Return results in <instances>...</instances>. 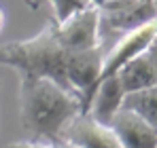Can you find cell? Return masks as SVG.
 Here are the masks:
<instances>
[{
    "instance_id": "6",
    "label": "cell",
    "mask_w": 157,
    "mask_h": 148,
    "mask_svg": "<svg viewBox=\"0 0 157 148\" xmlns=\"http://www.w3.org/2000/svg\"><path fill=\"white\" fill-rule=\"evenodd\" d=\"M108 127L121 148H157V127L132 110L121 108L110 119Z\"/></svg>"
},
{
    "instance_id": "12",
    "label": "cell",
    "mask_w": 157,
    "mask_h": 148,
    "mask_svg": "<svg viewBox=\"0 0 157 148\" xmlns=\"http://www.w3.org/2000/svg\"><path fill=\"white\" fill-rule=\"evenodd\" d=\"M6 148H57V142H45V140H24V142H13Z\"/></svg>"
},
{
    "instance_id": "9",
    "label": "cell",
    "mask_w": 157,
    "mask_h": 148,
    "mask_svg": "<svg viewBox=\"0 0 157 148\" xmlns=\"http://www.w3.org/2000/svg\"><path fill=\"white\" fill-rule=\"evenodd\" d=\"M123 98H125V89L119 80V76H108L102 83H98V87L94 89L91 98H89V106H87V114L94 117L98 123L108 125L110 119L121 110L123 106Z\"/></svg>"
},
{
    "instance_id": "13",
    "label": "cell",
    "mask_w": 157,
    "mask_h": 148,
    "mask_svg": "<svg viewBox=\"0 0 157 148\" xmlns=\"http://www.w3.org/2000/svg\"><path fill=\"white\" fill-rule=\"evenodd\" d=\"M0 64L6 66V45H0Z\"/></svg>"
},
{
    "instance_id": "11",
    "label": "cell",
    "mask_w": 157,
    "mask_h": 148,
    "mask_svg": "<svg viewBox=\"0 0 157 148\" xmlns=\"http://www.w3.org/2000/svg\"><path fill=\"white\" fill-rule=\"evenodd\" d=\"M40 2L43 0H26V4L32 9V11H36L38 6H40ZM49 4H51L53 9V21H64V19H68L70 15H75L77 11L81 9H85V6H89V4H96V0H47Z\"/></svg>"
},
{
    "instance_id": "16",
    "label": "cell",
    "mask_w": 157,
    "mask_h": 148,
    "mask_svg": "<svg viewBox=\"0 0 157 148\" xmlns=\"http://www.w3.org/2000/svg\"><path fill=\"white\" fill-rule=\"evenodd\" d=\"M102 2H108V0H96V4H102Z\"/></svg>"
},
{
    "instance_id": "8",
    "label": "cell",
    "mask_w": 157,
    "mask_h": 148,
    "mask_svg": "<svg viewBox=\"0 0 157 148\" xmlns=\"http://www.w3.org/2000/svg\"><path fill=\"white\" fill-rule=\"evenodd\" d=\"M117 76H119L125 93L155 87L157 85V38L140 55H136L130 64H125Z\"/></svg>"
},
{
    "instance_id": "7",
    "label": "cell",
    "mask_w": 157,
    "mask_h": 148,
    "mask_svg": "<svg viewBox=\"0 0 157 148\" xmlns=\"http://www.w3.org/2000/svg\"><path fill=\"white\" fill-rule=\"evenodd\" d=\"M62 140L77 148H121L113 129L89 114H78L62 133Z\"/></svg>"
},
{
    "instance_id": "5",
    "label": "cell",
    "mask_w": 157,
    "mask_h": 148,
    "mask_svg": "<svg viewBox=\"0 0 157 148\" xmlns=\"http://www.w3.org/2000/svg\"><path fill=\"white\" fill-rule=\"evenodd\" d=\"M157 38V17H153L151 21L138 25L136 30L125 32L123 36H119V40L115 43V47L102 57V70H100V78L98 83H102L108 76L119 74V70L130 64L136 55H140L153 40ZM98 87V85H96ZM87 114V112H85Z\"/></svg>"
},
{
    "instance_id": "10",
    "label": "cell",
    "mask_w": 157,
    "mask_h": 148,
    "mask_svg": "<svg viewBox=\"0 0 157 148\" xmlns=\"http://www.w3.org/2000/svg\"><path fill=\"white\" fill-rule=\"evenodd\" d=\"M121 108L136 112L138 117H142L144 121H149L151 125L157 127V85L149 87V89L125 93Z\"/></svg>"
},
{
    "instance_id": "14",
    "label": "cell",
    "mask_w": 157,
    "mask_h": 148,
    "mask_svg": "<svg viewBox=\"0 0 157 148\" xmlns=\"http://www.w3.org/2000/svg\"><path fill=\"white\" fill-rule=\"evenodd\" d=\"M4 21H6V17H4V9L0 6V34H2V30H4Z\"/></svg>"
},
{
    "instance_id": "2",
    "label": "cell",
    "mask_w": 157,
    "mask_h": 148,
    "mask_svg": "<svg viewBox=\"0 0 157 148\" xmlns=\"http://www.w3.org/2000/svg\"><path fill=\"white\" fill-rule=\"evenodd\" d=\"M68 57L70 53L57 43L51 21L32 38L6 43V66L9 68H15L19 74L49 78L70 91L68 80H66Z\"/></svg>"
},
{
    "instance_id": "15",
    "label": "cell",
    "mask_w": 157,
    "mask_h": 148,
    "mask_svg": "<svg viewBox=\"0 0 157 148\" xmlns=\"http://www.w3.org/2000/svg\"><path fill=\"white\" fill-rule=\"evenodd\" d=\"M57 148H77V146H72V144H68V142L59 140V142H57Z\"/></svg>"
},
{
    "instance_id": "3",
    "label": "cell",
    "mask_w": 157,
    "mask_h": 148,
    "mask_svg": "<svg viewBox=\"0 0 157 148\" xmlns=\"http://www.w3.org/2000/svg\"><path fill=\"white\" fill-rule=\"evenodd\" d=\"M53 34L57 43L68 53H83V51L102 49V32H100V11L98 4H89L77 11L64 21L51 19Z\"/></svg>"
},
{
    "instance_id": "1",
    "label": "cell",
    "mask_w": 157,
    "mask_h": 148,
    "mask_svg": "<svg viewBox=\"0 0 157 148\" xmlns=\"http://www.w3.org/2000/svg\"><path fill=\"white\" fill-rule=\"evenodd\" d=\"M78 114L81 98L75 91L43 76L19 74V117L34 140L59 142Z\"/></svg>"
},
{
    "instance_id": "4",
    "label": "cell",
    "mask_w": 157,
    "mask_h": 148,
    "mask_svg": "<svg viewBox=\"0 0 157 148\" xmlns=\"http://www.w3.org/2000/svg\"><path fill=\"white\" fill-rule=\"evenodd\" d=\"M100 11V32L125 34L138 25L157 17V0H108L98 4Z\"/></svg>"
}]
</instances>
